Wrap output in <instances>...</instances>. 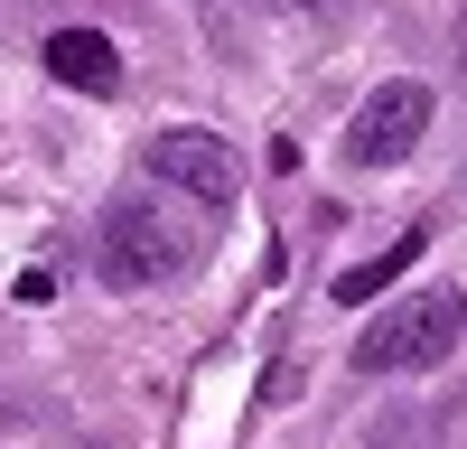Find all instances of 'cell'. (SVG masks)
Returning <instances> with one entry per match:
<instances>
[{
  "instance_id": "obj_1",
  "label": "cell",
  "mask_w": 467,
  "mask_h": 449,
  "mask_svg": "<svg viewBox=\"0 0 467 449\" xmlns=\"http://www.w3.org/2000/svg\"><path fill=\"white\" fill-rule=\"evenodd\" d=\"M206 262V224L150 197H112L103 206V281L112 290H169Z\"/></svg>"
},
{
  "instance_id": "obj_2",
  "label": "cell",
  "mask_w": 467,
  "mask_h": 449,
  "mask_svg": "<svg viewBox=\"0 0 467 449\" xmlns=\"http://www.w3.org/2000/svg\"><path fill=\"white\" fill-rule=\"evenodd\" d=\"M458 337H467V299L458 290H402L393 309L356 337V365L365 374H431V365L458 356Z\"/></svg>"
},
{
  "instance_id": "obj_3",
  "label": "cell",
  "mask_w": 467,
  "mask_h": 449,
  "mask_svg": "<svg viewBox=\"0 0 467 449\" xmlns=\"http://www.w3.org/2000/svg\"><path fill=\"white\" fill-rule=\"evenodd\" d=\"M420 131H431V85H411V75H393V85H374L356 103V122H346V160L356 169H402Z\"/></svg>"
},
{
  "instance_id": "obj_4",
  "label": "cell",
  "mask_w": 467,
  "mask_h": 449,
  "mask_svg": "<svg viewBox=\"0 0 467 449\" xmlns=\"http://www.w3.org/2000/svg\"><path fill=\"white\" fill-rule=\"evenodd\" d=\"M150 178L187 187L197 206H234V187H244V169H234V150L215 131H160V141H150Z\"/></svg>"
},
{
  "instance_id": "obj_5",
  "label": "cell",
  "mask_w": 467,
  "mask_h": 449,
  "mask_svg": "<svg viewBox=\"0 0 467 449\" xmlns=\"http://www.w3.org/2000/svg\"><path fill=\"white\" fill-rule=\"evenodd\" d=\"M47 75L103 103V94H122V47H112L103 28H57V37H47Z\"/></svg>"
},
{
  "instance_id": "obj_6",
  "label": "cell",
  "mask_w": 467,
  "mask_h": 449,
  "mask_svg": "<svg viewBox=\"0 0 467 449\" xmlns=\"http://www.w3.org/2000/svg\"><path fill=\"white\" fill-rule=\"evenodd\" d=\"M420 244H431L420 224H411V235H393V244H383L374 262H356V272H337V281H327V299H346V309H365V299H383V281H402L411 262H420Z\"/></svg>"
},
{
  "instance_id": "obj_7",
  "label": "cell",
  "mask_w": 467,
  "mask_h": 449,
  "mask_svg": "<svg viewBox=\"0 0 467 449\" xmlns=\"http://www.w3.org/2000/svg\"><path fill=\"white\" fill-rule=\"evenodd\" d=\"M299 393V356H281V365H271V384H262V402H290Z\"/></svg>"
},
{
  "instance_id": "obj_8",
  "label": "cell",
  "mask_w": 467,
  "mask_h": 449,
  "mask_svg": "<svg viewBox=\"0 0 467 449\" xmlns=\"http://www.w3.org/2000/svg\"><path fill=\"white\" fill-rule=\"evenodd\" d=\"M458 75H467V0H458Z\"/></svg>"
},
{
  "instance_id": "obj_9",
  "label": "cell",
  "mask_w": 467,
  "mask_h": 449,
  "mask_svg": "<svg viewBox=\"0 0 467 449\" xmlns=\"http://www.w3.org/2000/svg\"><path fill=\"white\" fill-rule=\"evenodd\" d=\"M271 10H308V0H271Z\"/></svg>"
},
{
  "instance_id": "obj_10",
  "label": "cell",
  "mask_w": 467,
  "mask_h": 449,
  "mask_svg": "<svg viewBox=\"0 0 467 449\" xmlns=\"http://www.w3.org/2000/svg\"><path fill=\"white\" fill-rule=\"evenodd\" d=\"M365 449H393V440H365Z\"/></svg>"
}]
</instances>
